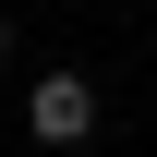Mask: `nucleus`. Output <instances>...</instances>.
<instances>
[{
    "mask_svg": "<svg viewBox=\"0 0 157 157\" xmlns=\"http://www.w3.org/2000/svg\"><path fill=\"white\" fill-rule=\"evenodd\" d=\"M24 133H36V145H85V133H97V85H85L73 60H48V73L24 85Z\"/></svg>",
    "mask_w": 157,
    "mask_h": 157,
    "instance_id": "1",
    "label": "nucleus"
},
{
    "mask_svg": "<svg viewBox=\"0 0 157 157\" xmlns=\"http://www.w3.org/2000/svg\"><path fill=\"white\" fill-rule=\"evenodd\" d=\"M0 60H12V24H0Z\"/></svg>",
    "mask_w": 157,
    "mask_h": 157,
    "instance_id": "2",
    "label": "nucleus"
}]
</instances>
